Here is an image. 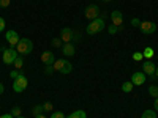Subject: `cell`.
<instances>
[{
  "label": "cell",
  "instance_id": "1",
  "mask_svg": "<svg viewBox=\"0 0 158 118\" xmlns=\"http://www.w3.org/2000/svg\"><path fill=\"white\" fill-rule=\"evenodd\" d=\"M106 18H108V14L104 13V14H100V18L90 21L89 25H87V29H85L87 35H98V33H101L104 30V27H106Z\"/></svg>",
  "mask_w": 158,
  "mask_h": 118
},
{
  "label": "cell",
  "instance_id": "2",
  "mask_svg": "<svg viewBox=\"0 0 158 118\" xmlns=\"http://www.w3.org/2000/svg\"><path fill=\"white\" fill-rule=\"evenodd\" d=\"M16 50H18L19 55H29V54H32V50H33L32 39H29V38H21L19 43H18V46H16Z\"/></svg>",
  "mask_w": 158,
  "mask_h": 118
},
{
  "label": "cell",
  "instance_id": "3",
  "mask_svg": "<svg viewBox=\"0 0 158 118\" xmlns=\"http://www.w3.org/2000/svg\"><path fill=\"white\" fill-rule=\"evenodd\" d=\"M54 69L60 74H70L73 71V65L68 61V60H65V58H60V60H56L54 61Z\"/></svg>",
  "mask_w": 158,
  "mask_h": 118
},
{
  "label": "cell",
  "instance_id": "4",
  "mask_svg": "<svg viewBox=\"0 0 158 118\" xmlns=\"http://www.w3.org/2000/svg\"><path fill=\"white\" fill-rule=\"evenodd\" d=\"M27 85H29L27 76H25V74H21L19 77L15 79V82H13V90H15L16 93H22V91L27 88Z\"/></svg>",
  "mask_w": 158,
  "mask_h": 118
},
{
  "label": "cell",
  "instance_id": "5",
  "mask_svg": "<svg viewBox=\"0 0 158 118\" xmlns=\"http://www.w3.org/2000/svg\"><path fill=\"white\" fill-rule=\"evenodd\" d=\"M2 54H3V63L5 65H13V63H15V60L19 57L16 47H13V46L11 47H6Z\"/></svg>",
  "mask_w": 158,
  "mask_h": 118
},
{
  "label": "cell",
  "instance_id": "6",
  "mask_svg": "<svg viewBox=\"0 0 158 118\" xmlns=\"http://www.w3.org/2000/svg\"><path fill=\"white\" fill-rule=\"evenodd\" d=\"M139 30L144 35H153L156 32V25H155V22H150V21H141Z\"/></svg>",
  "mask_w": 158,
  "mask_h": 118
},
{
  "label": "cell",
  "instance_id": "7",
  "mask_svg": "<svg viewBox=\"0 0 158 118\" xmlns=\"http://www.w3.org/2000/svg\"><path fill=\"white\" fill-rule=\"evenodd\" d=\"M100 14H101V10H100V6L98 5H89L87 8H85V18L89 19V21H94V19H97V18H100Z\"/></svg>",
  "mask_w": 158,
  "mask_h": 118
},
{
  "label": "cell",
  "instance_id": "8",
  "mask_svg": "<svg viewBox=\"0 0 158 118\" xmlns=\"http://www.w3.org/2000/svg\"><path fill=\"white\" fill-rule=\"evenodd\" d=\"M155 63L152 61V60H146L142 63V71H144V74H147L152 81H155Z\"/></svg>",
  "mask_w": 158,
  "mask_h": 118
},
{
  "label": "cell",
  "instance_id": "9",
  "mask_svg": "<svg viewBox=\"0 0 158 118\" xmlns=\"http://www.w3.org/2000/svg\"><path fill=\"white\" fill-rule=\"evenodd\" d=\"M5 39H6V43L10 44V46H13V47H16L18 46V43H19V35L15 32V30H8L6 33H5Z\"/></svg>",
  "mask_w": 158,
  "mask_h": 118
},
{
  "label": "cell",
  "instance_id": "10",
  "mask_svg": "<svg viewBox=\"0 0 158 118\" xmlns=\"http://www.w3.org/2000/svg\"><path fill=\"white\" fill-rule=\"evenodd\" d=\"M111 21H112V25H115V27H122V24H123V13L118 11V10H114L111 13Z\"/></svg>",
  "mask_w": 158,
  "mask_h": 118
},
{
  "label": "cell",
  "instance_id": "11",
  "mask_svg": "<svg viewBox=\"0 0 158 118\" xmlns=\"http://www.w3.org/2000/svg\"><path fill=\"white\" fill-rule=\"evenodd\" d=\"M144 82H146V74H144V71H136L131 74V84H133L135 87L136 85H144Z\"/></svg>",
  "mask_w": 158,
  "mask_h": 118
},
{
  "label": "cell",
  "instance_id": "12",
  "mask_svg": "<svg viewBox=\"0 0 158 118\" xmlns=\"http://www.w3.org/2000/svg\"><path fill=\"white\" fill-rule=\"evenodd\" d=\"M56 60L57 58H56V55H54V52H52V50H44L41 54V61H43L44 66H46V65H54Z\"/></svg>",
  "mask_w": 158,
  "mask_h": 118
},
{
  "label": "cell",
  "instance_id": "13",
  "mask_svg": "<svg viewBox=\"0 0 158 118\" xmlns=\"http://www.w3.org/2000/svg\"><path fill=\"white\" fill-rule=\"evenodd\" d=\"M62 54L65 57H73L76 54V47H74V43H63L62 46Z\"/></svg>",
  "mask_w": 158,
  "mask_h": 118
},
{
  "label": "cell",
  "instance_id": "14",
  "mask_svg": "<svg viewBox=\"0 0 158 118\" xmlns=\"http://www.w3.org/2000/svg\"><path fill=\"white\" fill-rule=\"evenodd\" d=\"M60 39H62L63 43H71V41H73V30H71L70 27L62 29V32H60Z\"/></svg>",
  "mask_w": 158,
  "mask_h": 118
},
{
  "label": "cell",
  "instance_id": "15",
  "mask_svg": "<svg viewBox=\"0 0 158 118\" xmlns=\"http://www.w3.org/2000/svg\"><path fill=\"white\" fill-rule=\"evenodd\" d=\"M67 118H87V113H85L84 110H74V112H71Z\"/></svg>",
  "mask_w": 158,
  "mask_h": 118
},
{
  "label": "cell",
  "instance_id": "16",
  "mask_svg": "<svg viewBox=\"0 0 158 118\" xmlns=\"http://www.w3.org/2000/svg\"><path fill=\"white\" fill-rule=\"evenodd\" d=\"M153 54H155V50L152 49V47H146L142 50V57L146 58V60H150L152 57H153Z\"/></svg>",
  "mask_w": 158,
  "mask_h": 118
},
{
  "label": "cell",
  "instance_id": "17",
  "mask_svg": "<svg viewBox=\"0 0 158 118\" xmlns=\"http://www.w3.org/2000/svg\"><path fill=\"white\" fill-rule=\"evenodd\" d=\"M133 88H135V85L131 84V81L122 84V91H123V93H131V91H133Z\"/></svg>",
  "mask_w": 158,
  "mask_h": 118
},
{
  "label": "cell",
  "instance_id": "18",
  "mask_svg": "<svg viewBox=\"0 0 158 118\" xmlns=\"http://www.w3.org/2000/svg\"><path fill=\"white\" fill-rule=\"evenodd\" d=\"M41 112H44V110H43V104H38V106H35V107L32 109V115H33V116L41 115Z\"/></svg>",
  "mask_w": 158,
  "mask_h": 118
},
{
  "label": "cell",
  "instance_id": "19",
  "mask_svg": "<svg viewBox=\"0 0 158 118\" xmlns=\"http://www.w3.org/2000/svg\"><path fill=\"white\" fill-rule=\"evenodd\" d=\"M141 118H156V112L155 110H144Z\"/></svg>",
  "mask_w": 158,
  "mask_h": 118
},
{
  "label": "cell",
  "instance_id": "20",
  "mask_svg": "<svg viewBox=\"0 0 158 118\" xmlns=\"http://www.w3.org/2000/svg\"><path fill=\"white\" fill-rule=\"evenodd\" d=\"M13 65H15V68H16V69H22V66H24V58L19 55V57L15 60V63H13Z\"/></svg>",
  "mask_w": 158,
  "mask_h": 118
},
{
  "label": "cell",
  "instance_id": "21",
  "mask_svg": "<svg viewBox=\"0 0 158 118\" xmlns=\"http://www.w3.org/2000/svg\"><path fill=\"white\" fill-rule=\"evenodd\" d=\"M149 95L152 98H158V87L156 85H150L149 87Z\"/></svg>",
  "mask_w": 158,
  "mask_h": 118
},
{
  "label": "cell",
  "instance_id": "22",
  "mask_svg": "<svg viewBox=\"0 0 158 118\" xmlns=\"http://www.w3.org/2000/svg\"><path fill=\"white\" fill-rule=\"evenodd\" d=\"M43 110H44V112H54V106H52V102L46 101V102L43 104Z\"/></svg>",
  "mask_w": 158,
  "mask_h": 118
},
{
  "label": "cell",
  "instance_id": "23",
  "mask_svg": "<svg viewBox=\"0 0 158 118\" xmlns=\"http://www.w3.org/2000/svg\"><path fill=\"white\" fill-rule=\"evenodd\" d=\"M62 43H63V41H62L60 38H54V39H52V41H51L52 47H60V49H62V46H63Z\"/></svg>",
  "mask_w": 158,
  "mask_h": 118
},
{
  "label": "cell",
  "instance_id": "24",
  "mask_svg": "<svg viewBox=\"0 0 158 118\" xmlns=\"http://www.w3.org/2000/svg\"><path fill=\"white\" fill-rule=\"evenodd\" d=\"M54 66H52V65H46V66H44V74L46 76H51V74H54Z\"/></svg>",
  "mask_w": 158,
  "mask_h": 118
},
{
  "label": "cell",
  "instance_id": "25",
  "mask_svg": "<svg viewBox=\"0 0 158 118\" xmlns=\"http://www.w3.org/2000/svg\"><path fill=\"white\" fill-rule=\"evenodd\" d=\"M21 74H24V73H22V69H15V71H11V73H10V77L13 79V81H15V79H16V77H19Z\"/></svg>",
  "mask_w": 158,
  "mask_h": 118
},
{
  "label": "cell",
  "instance_id": "26",
  "mask_svg": "<svg viewBox=\"0 0 158 118\" xmlns=\"http://www.w3.org/2000/svg\"><path fill=\"white\" fill-rule=\"evenodd\" d=\"M120 30H122V27H115V25H109V27H108V32L111 35H115L117 32H120Z\"/></svg>",
  "mask_w": 158,
  "mask_h": 118
},
{
  "label": "cell",
  "instance_id": "27",
  "mask_svg": "<svg viewBox=\"0 0 158 118\" xmlns=\"http://www.w3.org/2000/svg\"><path fill=\"white\" fill-rule=\"evenodd\" d=\"M21 112H22V110H21V107H18V106H16V107H13V109H11V112H10V113L16 118V116H21Z\"/></svg>",
  "mask_w": 158,
  "mask_h": 118
},
{
  "label": "cell",
  "instance_id": "28",
  "mask_svg": "<svg viewBox=\"0 0 158 118\" xmlns=\"http://www.w3.org/2000/svg\"><path fill=\"white\" fill-rule=\"evenodd\" d=\"M81 39H82L81 33H79V32H73V41H71V43H79Z\"/></svg>",
  "mask_w": 158,
  "mask_h": 118
},
{
  "label": "cell",
  "instance_id": "29",
  "mask_svg": "<svg viewBox=\"0 0 158 118\" xmlns=\"http://www.w3.org/2000/svg\"><path fill=\"white\" fill-rule=\"evenodd\" d=\"M51 118H67V116H65V113H63V112H60V110H57V112H52V115H51Z\"/></svg>",
  "mask_w": 158,
  "mask_h": 118
},
{
  "label": "cell",
  "instance_id": "30",
  "mask_svg": "<svg viewBox=\"0 0 158 118\" xmlns=\"http://www.w3.org/2000/svg\"><path fill=\"white\" fill-rule=\"evenodd\" d=\"M11 5V0H0V8H8Z\"/></svg>",
  "mask_w": 158,
  "mask_h": 118
},
{
  "label": "cell",
  "instance_id": "31",
  "mask_svg": "<svg viewBox=\"0 0 158 118\" xmlns=\"http://www.w3.org/2000/svg\"><path fill=\"white\" fill-rule=\"evenodd\" d=\"M144 57H142V52H135L133 54V60H136V61H139V60H142Z\"/></svg>",
  "mask_w": 158,
  "mask_h": 118
},
{
  "label": "cell",
  "instance_id": "32",
  "mask_svg": "<svg viewBox=\"0 0 158 118\" xmlns=\"http://www.w3.org/2000/svg\"><path fill=\"white\" fill-rule=\"evenodd\" d=\"M5 27H6L5 19H3V18H0V32H3V30H5Z\"/></svg>",
  "mask_w": 158,
  "mask_h": 118
},
{
  "label": "cell",
  "instance_id": "33",
  "mask_svg": "<svg viewBox=\"0 0 158 118\" xmlns=\"http://www.w3.org/2000/svg\"><path fill=\"white\" fill-rule=\"evenodd\" d=\"M139 24H141V21H139L138 18H133V19H131V25H133V27H139Z\"/></svg>",
  "mask_w": 158,
  "mask_h": 118
},
{
  "label": "cell",
  "instance_id": "34",
  "mask_svg": "<svg viewBox=\"0 0 158 118\" xmlns=\"http://www.w3.org/2000/svg\"><path fill=\"white\" fill-rule=\"evenodd\" d=\"M153 107H155V112H158V98H155L153 101Z\"/></svg>",
  "mask_w": 158,
  "mask_h": 118
},
{
  "label": "cell",
  "instance_id": "35",
  "mask_svg": "<svg viewBox=\"0 0 158 118\" xmlns=\"http://www.w3.org/2000/svg\"><path fill=\"white\" fill-rule=\"evenodd\" d=\"M3 91H5V85H3V84H0V96L3 95Z\"/></svg>",
  "mask_w": 158,
  "mask_h": 118
},
{
  "label": "cell",
  "instance_id": "36",
  "mask_svg": "<svg viewBox=\"0 0 158 118\" xmlns=\"http://www.w3.org/2000/svg\"><path fill=\"white\" fill-rule=\"evenodd\" d=\"M0 118H15V116H13L11 113H5V115H2V116H0Z\"/></svg>",
  "mask_w": 158,
  "mask_h": 118
},
{
  "label": "cell",
  "instance_id": "37",
  "mask_svg": "<svg viewBox=\"0 0 158 118\" xmlns=\"http://www.w3.org/2000/svg\"><path fill=\"white\" fill-rule=\"evenodd\" d=\"M155 79H158V66H156V69H155Z\"/></svg>",
  "mask_w": 158,
  "mask_h": 118
},
{
  "label": "cell",
  "instance_id": "38",
  "mask_svg": "<svg viewBox=\"0 0 158 118\" xmlns=\"http://www.w3.org/2000/svg\"><path fill=\"white\" fill-rule=\"evenodd\" d=\"M35 118H46V116H44V115H43V113H41V115H36V116H35Z\"/></svg>",
  "mask_w": 158,
  "mask_h": 118
},
{
  "label": "cell",
  "instance_id": "39",
  "mask_svg": "<svg viewBox=\"0 0 158 118\" xmlns=\"http://www.w3.org/2000/svg\"><path fill=\"white\" fill-rule=\"evenodd\" d=\"M103 2H112V0H103Z\"/></svg>",
  "mask_w": 158,
  "mask_h": 118
},
{
  "label": "cell",
  "instance_id": "40",
  "mask_svg": "<svg viewBox=\"0 0 158 118\" xmlns=\"http://www.w3.org/2000/svg\"><path fill=\"white\" fill-rule=\"evenodd\" d=\"M16 118H25V116H22V115H21V116H16Z\"/></svg>",
  "mask_w": 158,
  "mask_h": 118
}]
</instances>
